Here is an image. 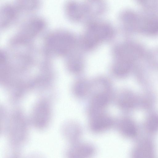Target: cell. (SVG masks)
Masks as SVG:
<instances>
[{"mask_svg":"<svg viewBox=\"0 0 158 158\" xmlns=\"http://www.w3.org/2000/svg\"><path fill=\"white\" fill-rule=\"evenodd\" d=\"M157 102L154 92L147 91L140 95L139 108L148 112L153 110Z\"/></svg>","mask_w":158,"mask_h":158,"instance_id":"obj_14","label":"cell"},{"mask_svg":"<svg viewBox=\"0 0 158 158\" xmlns=\"http://www.w3.org/2000/svg\"><path fill=\"white\" fill-rule=\"evenodd\" d=\"M15 2L23 13L27 14L36 11L42 4L41 0H15Z\"/></svg>","mask_w":158,"mask_h":158,"instance_id":"obj_15","label":"cell"},{"mask_svg":"<svg viewBox=\"0 0 158 158\" xmlns=\"http://www.w3.org/2000/svg\"><path fill=\"white\" fill-rule=\"evenodd\" d=\"M128 114H125L116 119L115 127L123 137L135 139L139 135L141 127L135 119Z\"/></svg>","mask_w":158,"mask_h":158,"instance_id":"obj_7","label":"cell"},{"mask_svg":"<svg viewBox=\"0 0 158 158\" xmlns=\"http://www.w3.org/2000/svg\"><path fill=\"white\" fill-rule=\"evenodd\" d=\"M65 14L68 19L73 22L88 20V17L83 2L76 0H69L64 5Z\"/></svg>","mask_w":158,"mask_h":158,"instance_id":"obj_9","label":"cell"},{"mask_svg":"<svg viewBox=\"0 0 158 158\" xmlns=\"http://www.w3.org/2000/svg\"><path fill=\"white\" fill-rule=\"evenodd\" d=\"M88 117V128L93 133H103L115 126L116 119L106 111L96 114Z\"/></svg>","mask_w":158,"mask_h":158,"instance_id":"obj_6","label":"cell"},{"mask_svg":"<svg viewBox=\"0 0 158 158\" xmlns=\"http://www.w3.org/2000/svg\"><path fill=\"white\" fill-rule=\"evenodd\" d=\"M96 152V149L93 144L80 140L71 143L67 155L70 158H89L93 156Z\"/></svg>","mask_w":158,"mask_h":158,"instance_id":"obj_10","label":"cell"},{"mask_svg":"<svg viewBox=\"0 0 158 158\" xmlns=\"http://www.w3.org/2000/svg\"><path fill=\"white\" fill-rule=\"evenodd\" d=\"M114 94L109 83H103L100 88L95 89L89 98L86 110L87 116L106 111L114 102Z\"/></svg>","mask_w":158,"mask_h":158,"instance_id":"obj_3","label":"cell"},{"mask_svg":"<svg viewBox=\"0 0 158 158\" xmlns=\"http://www.w3.org/2000/svg\"><path fill=\"white\" fill-rule=\"evenodd\" d=\"M87 23L83 39V44L86 49L94 48L101 42L110 38L113 35V27L107 22L94 19Z\"/></svg>","mask_w":158,"mask_h":158,"instance_id":"obj_2","label":"cell"},{"mask_svg":"<svg viewBox=\"0 0 158 158\" xmlns=\"http://www.w3.org/2000/svg\"><path fill=\"white\" fill-rule=\"evenodd\" d=\"M153 136L144 134L139 135L135 141L131 152V157L150 158L156 156V145Z\"/></svg>","mask_w":158,"mask_h":158,"instance_id":"obj_4","label":"cell"},{"mask_svg":"<svg viewBox=\"0 0 158 158\" xmlns=\"http://www.w3.org/2000/svg\"><path fill=\"white\" fill-rule=\"evenodd\" d=\"M144 134L153 136L158 133V112L152 110L143 119L140 126Z\"/></svg>","mask_w":158,"mask_h":158,"instance_id":"obj_11","label":"cell"},{"mask_svg":"<svg viewBox=\"0 0 158 158\" xmlns=\"http://www.w3.org/2000/svg\"><path fill=\"white\" fill-rule=\"evenodd\" d=\"M142 9L150 10L158 8V0H135Z\"/></svg>","mask_w":158,"mask_h":158,"instance_id":"obj_16","label":"cell"},{"mask_svg":"<svg viewBox=\"0 0 158 158\" xmlns=\"http://www.w3.org/2000/svg\"><path fill=\"white\" fill-rule=\"evenodd\" d=\"M139 97L133 91L124 89L115 94L114 102L120 111L128 114L139 108Z\"/></svg>","mask_w":158,"mask_h":158,"instance_id":"obj_5","label":"cell"},{"mask_svg":"<svg viewBox=\"0 0 158 158\" xmlns=\"http://www.w3.org/2000/svg\"><path fill=\"white\" fill-rule=\"evenodd\" d=\"M64 132L66 138L71 143L81 140L83 134L81 126L75 121L68 123L64 128Z\"/></svg>","mask_w":158,"mask_h":158,"instance_id":"obj_12","label":"cell"},{"mask_svg":"<svg viewBox=\"0 0 158 158\" xmlns=\"http://www.w3.org/2000/svg\"><path fill=\"white\" fill-rule=\"evenodd\" d=\"M94 89L93 85L87 81H78L74 85L73 91V94L77 98L84 99L89 98Z\"/></svg>","mask_w":158,"mask_h":158,"instance_id":"obj_13","label":"cell"},{"mask_svg":"<svg viewBox=\"0 0 158 158\" xmlns=\"http://www.w3.org/2000/svg\"><path fill=\"white\" fill-rule=\"evenodd\" d=\"M122 24L127 31L149 35H158V9H142L137 12L127 10L121 18Z\"/></svg>","mask_w":158,"mask_h":158,"instance_id":"obj_1","label":"cell"},{"mask_svg":"<svg viewBox=\"0 0 158 158\" xmlns=\"http://www.w3.org/2000/svg\"><path fill=\"white\" fill-rule=\"evenodd\" d=\"M23 13L15 2L4 3L0 9L1 27L6 28L14 24L19 20Z\"/></svg>","mask_w":158,"mask_h":158,"instance_id":"obj_8","label":"cell"}]
</instances>
